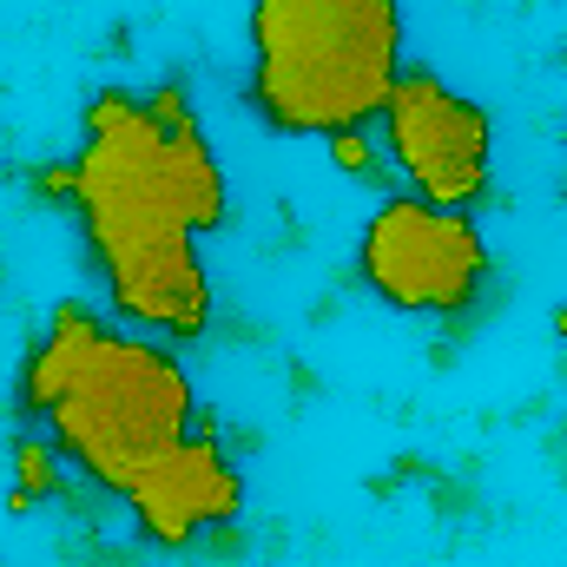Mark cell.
I'll return each instance as SVG.
<instances>
[{"label": "cell", "mask_w": 567, "mask_h": 567, "mask_svg": "<svg viewBox=\"0 0 567 567\" xmlns=\"http://www.w3.org/2000/svg\"><path fill=\"white\" fill-rule=\"evenodd\" d=\"M66 488H73V462L60 455V442L33 423L13 429V442H7V508L40 515V508L66 502Z\"/></svg>", "instance_id": "9c48e42d"}, {"label": "cell", "mask_w": 567, "mask_h": 567, "mask_svg": "<svg viewBox=\"0 0 567 567\" xmlns=\"http://www.w3.org/2000/svg\"><path fill=\"white\" fill-rule=\"evenodd\" d=\"M555 337H561V343H567V303H561V310H555Z\"/></svg>", "instance_id": "7c38bea8"}, {"label": "cell", "mask_w": 567, "mask_h": 567, "mask_svg": "<svg viewBox=\"0 0 567 567\" xmlns=\"http://www.w3.org/2000/svg\"><path fill=\"white\" fill-rule=\"evenodd\" d=\"M106 330H113L106 310H93V303H80V297H60V303L47 310L40 337L27 343L20 370H13V416L33 423V429L47 423V416L60 410V396L80 383V370H86V357L100 350Z\"/></svg>", "instance_id": "ba28073f"}, {"label": "cell", "mask_w": 567, "mask_h": 567, "mask_svg": "<svg viewBox=\"0 0 567 567\" xmlns=\"http://www.w3.org/2000/svg\"><path fill=\"white\" fill-rule=\"evenodd\" d=\"M27 192H33L40 205H53V212L73 218V205H80V158H73V152H66V158H40V165L27 172Z\"/></svg>", "instance_id": "8fae6325"}, {"label": "cell", "mask_w": 567, "mask_h": 567, "mask_svg": "<svg viewBox=\"0 0 567 567\" xmlns=\"http://www.w3.org/2000/svg\"><path fill=\"white\" fill-rule=\"evenodd\" d=\"M357 284L396 317L455 323V317L488 310L495 251L475 212H449L416 192H390L377 198V212L357 231Z\"/></svg>", "instance_id": "277c9868"}, {"label": "cell", "mask_w": 567, "mask_h": 567, "mask_svg": "<svg viewBox=\"0 0 567 567\" xmlns=\"http://www.w3.org/2000/svg\"><path fill=\"white\" fill-rule=\"evenodd\" d=\"M40 429L60 442V455L86 488L120 502L165 449H178L198 429V390L172 343L113 323L86 357L80 383Z\"/></svg>", "instance_id": "3957f363"}, {"label": "cell", "mask_w": 567, "mask_h": 567, "mask_svg": "<svg viewBox=\"0 0 567 567\" xmlns=\"http://www.w3.org/2000/svg\"><path fill=\"white\" fill-rule=\"evenodd\" d=\"M140 542L152 548H198L218 528H238L245 515V468L231 462V449L205 429H192L178 449H165L140 482L120 495Z\"/></svg>", "instance_id": "8992f818"}, {"label": "cell", "mask_w": 567, "mask_h": 567, "mask_svg": "<svg viewBox=\"0 0 567 567\" xmlns=\"http://www.w3.org/2000/svg\"><path fill=\"white\" fill-rule=\"evenodd\" d=\"M245 106L284 140L377 126L403 80V0H251Z\"/></svg>", "instance_id": "7a4b0ae2"}, {"label": "cell", "mask_w": 567, "mask_h": 567, "mask_svg": "<svg viewBox=\"0 0 567 567\" xmlns=\"http://www.w3.org/2000/svg\"><path fill=\"white\" fill-rule=\"evenodd\" d=\"M377 140L396 178L449 212H475L495 192V113L449 86L435 66H403L377 113Z\"/></svg>", "instance_id": "5b68a950"}, {"label": "cell", "mask_w": 567, "mask_h": 567, "mask_svg": "<svg viewBox=\"0 0 567 567\" xmlns=\"http://www.w3.org/2000/svg\"><path fill=\"white\" fill-rule=\"evenodd\" d=\"M140 100H145V113H152V126H158V158H165V185H172L178 218H185L198 238L218 231V225L231 218V178H225L218 152L205 140V126H198L192 93H185L178 80H158V86H145Z\"/></svg>", "instance_id": "52a82bcc"}, {"label": "cell", "mask_w": 567, "mask_h": 567, "mask_svg": "<svg viewBox=\"0 0 567 567\" xmlns=\"http://www.w3.org/2000/svg\"><path fill=\"white\" fill-rule=\"evenodd\" d=\"M80 245L93 278L106 284V303L126 330L158 343H198L218 317L212 271L198 251V231L178 218L158 126L140 93L100 86L80 113Z\"/></svg>", "instance_id": "6da1fadb"}, {"label": "cell", "mask_w": 567, "mask_h": 567, "mask_svg": "<svg viewBox=\"0 0 567 567\" xmlns=\"http://www.w3.org/2000/svg\"><path fill=\"white\" fill-rule=\"evenodd\" d=\"M323 158L337 165V178H350V185H363V192H377V198H390V152H383V140H377V126H350V133H330L323 140Z\"/></svg>", "instance_id": "30bf717a"}]
</instances>
